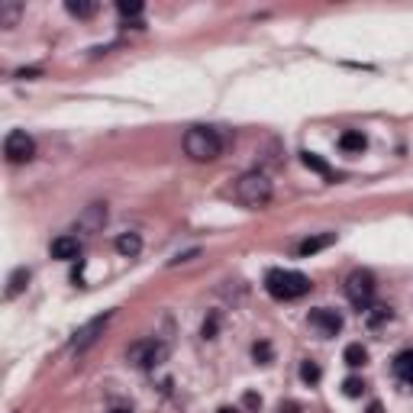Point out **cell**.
<instances>
[{
	"instance_id": "25",
	"label": "cell",
	"mask_w": 413,
	"mask_h": 413,
	"mask_svg": "<svg viewBox=\"0 0 413 413\" xmlns=\"http://www.w3.org/2000/svg\"><path fill=\"white\" fill-rule=\"evenodd\" d=\"M213 333H216V317H210L203 323V339H213Z\"/></svg>"
},
{
	"instance_id": "10",
	"label": "cell",
	"mask_w": 413,
	"mask_h": 413,
	"mask_svg": "<svg viewBox=\"0 0 413 413\" xmlns=\"http://www.w3.org/2000/svg\"><path fill=\"white\" fill-rule=\"evenodd\" d=\"M336 243V233H323V236H310V239H304V243L297 245V255L300 258H310V255H317L320 249H326V245Z\"/></svg>"
},
{
	"instance_id": "18",
	"label": "cell",
	"mask_w": 413,
	"mask_h": 413,
	"mask_svg": "<svg viewBox=\"0 0 413 413\" xmlns=\"http://www.w3.org/2000/svg\"><path fill=\"white\" fill-rule=\"evenodd\" d=\"M300 161L307 165L310 171H317V175H323V178H333V168H329L326 161L320 159L317 152H300Z\"/></svg>"
},
{
	"instance_id": "8",
	"label": "cell",
	"mask_w": 413,
	"mask_h": 413,
	"mask_svg": "<svg viewBox=\"0 0 413 413\" xmlns=\"http://www.w3.org/2000/svg\"><path fill=\"white\" fill-rule=\"evenodd\" d=\"M307 323L317 329L320 336H336V333L342 329V317L336 313V310H329V307L310 310V313H307Z\"/></svg>"
},
{
	"instance_id": "3",
	"label": "cell",
	"mask_w": 413,
	"mask_h": 413,
	"mask_svg": "<svg viewBox=\"0 0 413 413\" xmlns=\"http://www.w3.org/2000/svg\"><path fill=\"white\" fill-rule=\"evenodd\" d=\"M236 201L245 203V207H265L268 201H271V194H275V188H271V181H268V175H262V171H249V175H243V178L236 181Z\"/></svg>"
},
{
	"instance_id": "24",
	"label": "cell",
	"mask_w": 413,
	"mask_h": 413,
	"mask_svg": "<svg viewBox=\"0 0 413 413\" xmlns=\"http://www.w3.org/2000/svg\"><path fill=\"white\" fill-rule=\"evenodd\" d=\"M252 359L262 361V365H268V361H271V346H268V342H255V346H252Z\"/></svg>"
},
{
	"instance_id": "9",
	"label": "cell",
	"mask_w": 413,
	"mask_h": 413,
	"mask_svg": "<svg viewBox=\"0 0 413 413\" xmlns=\"http://www.w3.org/2000/svg\"><path fill=\"white\" fill-rule=\"evenodd\" d=\"M52 258H62V262H71V258H78L81 255V243H78V236H58V239H52Z\"/></svg>"
},
{
	"instance_id": "13",
	"label": "cell",
	"mask_w": 413,
	"mask_h": 413,
	"mask_svg": "<svg viewBox=\"0 0 413 413\" xmlns=\"http://www.w3.org/2000/svg\"><path fill=\"white\" fill-rule=\"evenodd\" d=\"M117 252L123 255V258H136L139 252H142V239H139V233H123L117 239Z\"/></svg>"
},
{
	"instance_id": "30",
	"label": "cell",
	"mask_w": 413,
	"mask_h": 413,
	"mask_svg": "<svg viewBox=\"0 0 413 413\" xmlns=\"http://www.w3.org/2000/svg\"><path fill=\"white\" fill-rule=\"evenodd\" d=\"M216 413H239V410H236V407H220Z\"/></svg>"
},
{
	"instance_id": "7",
	"label": "cell",
	"mask_w": 413,
	"mask_h": 413,
	"mask_svg": "<svg viewBox=\"0 0 413 413\" xmlns=\"http://www.w3.org/2000/svg\"><path fill=\"white\" fill-rule=\"evenodd\" d=\"M110 317H113V313H104V317H94L91 320V323H85V326L78 329V333H74V339H71V352L74 355H81V352H87L91 349V346H94L97 342V336H100V333H104V326L107 323H110Z\"/></svg>"
},
{
	"instance_id": "21",
	"label": "cell",
	"mask_w": 413,
	"mask_h": 413,
	"mask_svg": "<svg viewBox=\"0 0 413 413\" xmlns=\"http://www.w3.org/2000/svg\"><path fill=\"white\" fill-rule=\"evenodd\" d=\"M342 394H346V397H361V394H365V381L352 375V378H346V381H342Z\"/></svg>"
},
{
	"instance_id": "20",
	"label": "cell",
	"mask_w": 413,
	"mask_h": 413,
	"mask_svg": "<svg viewBox=\"0 0 413 413\" xmlns=\"http://www.w3.org/2000/svg\"><path fill=\"white\" fill-rule=\"evenodd\" d=\"M320 378H323V368H320L317 361H300V381L304 384H320Z\"/></svg>"
},
{
	"instance_id": "19",
	"label": "cell",
	"mask_w": 413,
	"mask_h": 413,
	"mask_svg": "<svg viewBox=\"0 0 413 413\" xmlns=\"http://www.w3.org/2000/svg\"><path fill=\"white\" fill-rule=\"evenodd\" d=\"M107 220V207H100V203H94V207H87V213L81 216V226H87V230H100Z\"/></svg>"
},
{
	"instance_id": "5",
	"label": "cell",
	"mask_w": 413,
	"mask_h": 413,
	"mask_svg": "<svg viewBox=\"0 0 413 413\" xmlns=\"http://www.w3.org/2000/svg\"><path fill=\"white\" fill-rule=\"evenodd\" d=\"M346 297H349L352 307L368 310L371 300H375V275L365 271V268H355V271L346 278Z\"/></svg>"
},
{
	"instance_id": "11",
	"label": "cell",
	"mask_w": 413,
	"mask_h": 413,
	"mask_svg": "<svg viewBox=\"0 0 413 413\" xmlns=\"http://www.w3.org/2000/svg\"><path fill=\"white\" fill-rule=\"evenodd\" d=\"M394 375H397L407 388H413V349L401 352V355L394 359Z\"/></svg>"
},
{
	"instance_id": "4",
	"label": "cell",
	"mask_w": 413,
	"mask_h": 413,
	"mask_svg": "<svg viewBox=\"0 0 413 413\" xmlns=\"http://www.w3.org/2000/svg\"><path fill=\"white\" fill-rule=\"evenodd\" d=\"M126 359L136 368H159L161 361L168 359V346L161 339H139L126 349Z\"/></svg>"
},
{
	"instance_id": "16",
	"label": "cell",
	"mask_w": 413,
	"mask_h": 413,
	"mask_svg": "<svg viewBox=\"0 0 413 413\" xmlns=\"http://www.w3.org/2000/svg\"><path fill=\"white\" fill-rule=\"evenodd\" d=\"M65 10L71 13V16H78V20H91V16L97 13V3L94 0H68Z\"/></svg>"
},
{
	"instance_id": "14",
	"label": "cell",
	"mask_w": 413,
	"mask_h": 413,
	"mask_svg": "<svg viewBox=\"0 0 413 413\" xmlns=\"http://www.w3.org/2000/svg\"><path fill=\"white\" fill-rule=\"evenodd\" d=\"M26 284H30V268H16L10 275V281H7V291H3V294L13 300V297H20L23 291H26Z\"/></svg>"
},
{
	"instance_id": "23",
	"label": "cell",
	"mask_w": 413,
	"mask_h": 413,
	"mask_svg": "<svg viewBox=\"0 0 413 413\" xmlns=\"http://www.w3.org/2000/svg\"><path fill=\"white\" fill-rule=\"evenodd\" d=\"M391 317H394L391 307H375V310L368 313V326H381L384 320H391Z\"/></svg>"
},
{
	"instance_id": "15",
	"label": "cell",
	"mask_w": 413,
	"mask_h": 413,
	"mask_svg": "<svg viewBox=\"0 0 413 413\" xmlns=\"http://www.w3.org/2000/svg\"><path fill=\"white\" fill-rule=\"evenodd\" d=\"M20 13H23V3H16V0H3V3H0V26H3V30L16 26Z\"/></svg>"
},
{
	"instance_id": "22",
	"label": "cell",
	"mask_w": 413,
	"mask_h": 413,
	"mask_svg": "<svg viewBox=\"0 0 413 413\" xmlns=\"http://www.w3.org/2000/svg\"><path fill=\"white\" fill-rule=\"evenodd\" d=\"M117 10L123 20H129V16H139V13H142V3H139V0H120Z\"/></svg>"
},
{
	"instance_id": "12",
	"label": "cell",
	"mask_w": 413,
	"mask_h": 413,
	"mask_svg": "<svg viewBox=\"0 0 413 413\" xmlns=\"http://www.w3.org/2000/svg\"><path fill=\"white\" fill-rule=\"evenodd\" d=\"M365 146H368V139H365L361 129H346V133L339 136V148H342V152H365Z\"/></svg>"
},
{
	"instance_id": "27",
	"label": "cell",
	"mask_w": 413,
	"mask_h": 413,
	"mask_svg": "<svg viewBox=\"0 0 413 413\" xmlns=\"http://www.w3.org/2000/svg\"><path fill=\"white\" fill-rule=\"evenodd\" d=\"M36 74H39V68H23V71H16V78H26V81H30Z\"/></svg>"
},
{
	"instance_id": "28",
	"label": "cell",
	"mask_w": 413,
	"mask_h": 413,
	"mask_svg": "<svg viewBox=\"0 0 413 413\" xmlns=\"http://www.w3.org/2000/svg\"><path fill=\"white\" fill-rule=\"evenodd\" d=\"M297 410H300V407H297V403H291V401L281 403V413H297Z\"/></svg>"
},
{
	"instance_id": "29",
	"label": "cell",
	"mask_w": 413,
	"mask_h": 413,
	"mask_svg": "<svg viewBox=\"0 0 413 413\" xmlns=\"http://www.w3.org/2000/svg\"><path fill=\"white\" fill-rule=\"evenodd\" d=\"M365 413H384V407H381L378 401H371V403H368V410H365Z\"/></svg>"
},
{
	"instance_id": "26",
	"label": "cell",
	"mask_w": 413,
	"mask_h": 413,
	"mask_svg": "<svg viewBox=\"0 0 413 413\" xmlns=\"http://www.w3.org/2000/svg\"><path fill=\"white\" fill-rule=\"evenodd\" d=\"M245 407H262V397L258 394H245Z\"/></svg>"
},
{
	"instance_id": "17",
	"label": "cell",
	"mask_w": 413,
	"mask_h": 413,
	"mask_svg": "<svg viewBox=\"0 0 413 413\" xmlns=\"http://www.w3.org/2000/svg\"><path fill=\"white\" fill-rule=\"evenodd\" d=\"M342 359H346V365H349V368H361V365L368 361V349H365L361 342H352V346H346Z\"/></svg>"
},
{
	"instance_id": "1",
	"label": "cell",
	"mask_w": 413,
	"mask_h": 413,
	"mask_svg": "<svg viewBox=\"0 0 413 413\" xmlns=\"http://www.w3.org/2000/svg\"><path fill=\"white\" fill-rule=\"evenodd\" d=\"M265 291L275 300H297L310 291V278L300 271H287V268H271L265 275Z\"/></svg>"
},
{
	"instance_id": "6",
	"label": "cell",
	"mask_w": 413,
	"mask_h": 413,
	"mask_svg": "<svg viewBox=\"0 0 413 413\" xmlns=\"http://www.w3.org/2000/svg\"><path fill=\"white\" fill-rule=\"evenodd\" d=\"M32 155H36V142H32V136L26 129L7 133V139H3V159L10 161V165H23V161H30Z\"/></svg>"
},
{
	"instance_id": "2",
	"label": "cell",
	"mask_w": 413,
	"mask_h": 413,
	"mask_svg": "<svg viewBox=\"0 0 413 413\" xmlns=\"http://www.w3.org/2000/svg\"><path fill=\"white\" fill-rule=\"evenodd\" d=\"M184 152H188L194 161H213V159H220L223 139H220V133L210 126H191L184 133Z\"/></svg>"
}]
</instances>
